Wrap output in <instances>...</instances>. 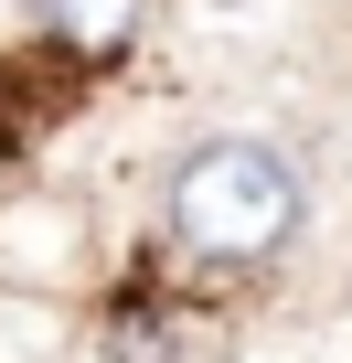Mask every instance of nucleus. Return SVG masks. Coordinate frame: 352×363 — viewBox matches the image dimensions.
Here are the masks:
<instances>
[{"label":"nucleus","instance_id":"obj_1","mask_svg":"<svg viewBox=\"0 0 352 363\" xmlns=\"http://www.w3.org/2000/svg\"><path fill=\"white\" fill-rule=\"evenodd\" d=\"M160 225H171V246H182L193 267L256 278V267H278V257L299 246V225H310V182H299V160H288L278 139L214 128V139H193L182 160H171V182H160Z\"/></svg>","mask_w":352,"mask_h":363},{"label":"nucleus","instance_id":"obj_2","mask_svg":"<svg viewBox=\"0 0 352 363\" xmlns=\"http://www.w3.org/2000/svg\"><path fill=\"white\" fill-rule=\"evenodd\" d=\"M0 289H22V299H75V289H96V203L64 193V182L0 193Z\"/></svg>","mask_w":352,"mask_h":363},{"label":"nucleus","instance_id":"obj_3","mask_svg":"<svg viewBox=\"0 0 352 363\" xmlns=\"http://www.w3.org/2000/svg\"><path fill=\"white\" fill-rule=\"evenodd\" d=\"M139 11L149 0H43V33L64 43V54H118V43H139Z\"/></svg>","mask_w":352,"mask_h":363},{"label":"nucleus","instance_id":"obj_4","mask_svg":"<svg viewBox=\"0 0 352 363\" xmlns=\"http://www.w3.org/2000/svg\"><path fill=\"white\" fill-rule=\"evenodd\" d=\"M118 363H171V331H160V320H128V331H118Z\"/></svg>","mask_w":352,"mask_h":363}]
</instances>
